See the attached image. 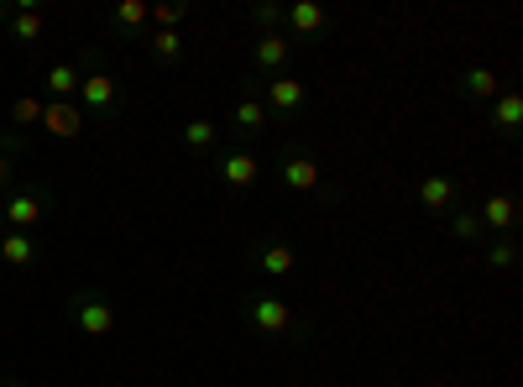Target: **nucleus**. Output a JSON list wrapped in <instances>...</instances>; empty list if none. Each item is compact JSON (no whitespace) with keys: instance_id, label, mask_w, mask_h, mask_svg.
<instances>
[{"instance_id":"obj_25","label":"nucleus","mask_w":523,"mask_h":387,"mask_svg":"<svg viewBox=\"0 0 523 387\" xmlns=\"http://www.w3.org/2000/svg\"><path fill=\"white\" fill-rule=\"evenodd\" d=\"M116 27H121V32L147 27V6H142V0H121V6H116Z\"/></svg>"},{"instance_id":"obj_19","label":"nucleus","mask_w":523,"mask_h":387,"mask_svg":"<svg viewBox=\"0 0 523 387\" xmlns=\"http://www.w3.org/2000/svg\"><path fill=\"white\" fill-rule=\"evenodd\" d=\"M42 84H48V95H53V100H74V95H79V84H84V74H79L74 63H53Z\"/></svg>"},{"instance_id":"obj_1","label":"nucleus","mask_w":523,"mask_h":387,"mask_svg":"<svg viewBox=\"0 0 523 387\" xmlns=\"http://www.w3.org/2000/svg\"><path fill=\"white\" fill-rule=\"evenodd\" d=\"M241 320L257 335H267V340H304L309 335V325L299 320V314H293L283 299H267V293H252V299L241 304Z\"/></svg>"},{"instance_id":"obj_8","label":"nucleus","mask_w":523,"mask_h":387,"mask_svg":"<svg viewBox=\"0 0 523 387\" xmlns=\"http://www.w3.org/2000/svg\"><path fill=\"white\" fill-rule=\"evenodd\" d=\"M252 63H257L262 79L288 74V63H293V42H288V32H262L257 48H252Z\"/></svg>"},{"instance_id":"obj_18","label":"nucleus","mask_w":523,"mask_h":387,"mask_svg":"<svg viewBox=\"0 0 523 387\" xmlns=\"http://www.w3.org/2000/svg\"><path fill=\"white\" fill-rule=\"evenodd\" d=\"M147 53H152L157 68H178V63H184V37H178V32H152Z\"/></svg>"},{"instance_id":"obj_11","label":"nucleus","mask_w":523,"mask_h":387,"mask_svg":"<svg viewBox=\"0 0 523 387\" xmlns=\"http://www.w3.org/2000/svg\"><path fill=\"white\" fill-rule=\"evenodd\" d=\"M330 27V16L320 11V6H293V11H283V32H288V42L299 48V42H309V37H320Z\"/></svg>"},{"instance_id":"obj_23","label":"nucleus","mask_w":523,"mask_h":387,"mask_svg":"<svg viewBox=\"0 0 523 387\" xmlns=\"http://www.w3.org/2000/svg\"><path fill=\"white\" fill-rule=\"evenodd\" d=\"M450 236H456V241H482V220H476V210L450 215Z\"/></svg>"},{"instance_id":"obj_14","label":"nucleus","mask_w":523,"mask_h":387,"mask_svg":"<svg viewBox=\"0 0 523 387\" xmlns=\"http://www.w3.org/2000/svg\"><path fill=\"white\" fill-rule=\"evenodd\" d=\"M492 110V126H497V136H518V126H523V95L518 89H497V100L487 105Z\"/></svg>"},{"instance_id":"obj_3","label":"nucleus","mask_w":523,"mask_h":387,"mask_svg":"<svg viewBox=\"0 0 523 387\" xmlns=\"http://www.w3.org/2000/svg\"><path fill=\"white\" fill-rule=\"evenodd\" d=\"M414 199H419V210H424L429 220H445V215L461 210V184H456L450 173H424L419 189H414Z\"/></svg>"},{"instance_id":"obj_10","label":"nucleus","mask_w":523,"mask_h":387,"mask_svg":"<svg viewBox=\"0 0 523 387\" xmlns=\"http://www.w3.org/2000/svg\"><path fill=\"white\" fill-rule=\"evenodd\" d=\"M79 100H84V110H95V116H116L121 110V84L110 74H89L79 84Z\"/></svg>"},{"instance_id":"obj_27","label":"nucleus","mask_w":523,"mask_h":387,"mask_svg":"<svg viewBox=\"0 0 523 387\" xmlns=\"http://www.w3.org/2000/svg\"><path fill=\"white\" fill-rule=\"evenodd\" d=\"M11 152H16V136H6V142H0V189H6L11 178H16V168H11Z\"/></svg>"},{"instance_id":"obj_28","label":"nucleus","mask_w":523,"mask_h":387,"mask_svg":"<svg viewBox=\"0 0 523 387\" xmlns=\"http://www.w3.org/2000/svg\"><path fill=\"white\" fill-rule=\"evenodd\" d=\"M0 387H27V382H16V377H6V382H0Z\"/></svg>"},{"instance_id":"obj_30","label":"nucleus","mask_w":523,"mask_h":387,"mask_svg":"<svg viewBox=\"0 0 523 387\" xmlns=\"http://www.w3.org/2000/svg\"><path fill=\"white\" fill-rule=\"evenodd\" d=\"M0 236H6V220H0Z\"/></svg>"},{"instance_id":"obj_6","label":"nucleus","mask_w":523,"mask_h":387,"mask_svg":"<svg viewBox=\"0 0 523 387\" xmlns=\"http://www.w3.org/2000/svg\"><path fill=\"white\" fill-rule=\"evenodd\" d=\"M257 100L267 105V116H299V110H304V84L293 79V74L262 79V95Z\"/></svg>"},{"instance_id":"obj_15","label":"nucleus","mask_w":523,"mask_h":387,"mask_svg":"<svg viewBox=\"0 0 523 387\" xmlns=\"http://www.w3.org/2000/svg\"><path fill=\"white\" fill-rule=\"evenodd\" d=\"M42 126L68 142V136H79V131H84V110H79L74 100H48V110H42Z\"/></svg>"},{"instance_id":"obj_2","label":"nucleus","mask_w":523,"mask_h":387,"mask_svg":"<svg viewBox=\"0 0 523 387\" xmlns=\"http://www.w3.org/2000/svg\"><path fill=\"white\" fill-rule=\"evenodd\" d=\"M215 173H220V184H225V189L252 194V189H257V178H262V163H257V152H252V147H225V152H215Z\"/></svg>"},{"instance_id":"obj_4","label":"nucleus","mask_w":523,"mask_h":387,"mask_svg":"<svg viewBox=\"0 0 523 387\" xmlns=\"http://www.w3.org/2000/svg\"><path fill=\"white\" fill-rule=\"evenodd\" d=\"M68 320H74L79 335H110L116 330V304L105 299V293H74V304H68Z\"/></svg>"},{"instance_id":"obj_5","label":"nucleus","mask_w":523,"mask_h":387,"mask_svg":"<svg viewBox=\"0 0 523 387\" xmlns=\"http://www.w3.org/2000/svg\"><path fill=\"white\" fill-rule=\"evenodd\" d=\"M283 189H293V194H314V189H325V163L314 152H304V147H293V152H283Z\"/></svg>"},{"instance_id":"obj_29","label":"nucleus","mask_w":523,"mask_h":387,"mask_svg":"<svg viewBox=\"0 0 523 387\" xmlns=\"http://www.w3.org/2000/svg\"><path fill=\"white\" fill-rule=\"evenodd\" d=\"M0 27H6V6H0Z\"/></svg>"},{"instance_id":"obj_13","label":"nucleus","mask_w":523,"mask_h":387,"mask_svg":"<svg viewBox=\"0 0 523 387\" xmlns=\"http://www.w3.org/2000/svg\"><path fill=\"white\" fill-rule=\"evenodd\" d=\"M476 220H482V231L513 236V225H518V199H513V194H492L482 210H476Z\"/></svg>"},{"instance_id":"obj_12","label":"nucleus","mask_w":523,"mask_h":387,"mask_svg":"<svg viewBox=\"0 0 523 387\" xmlns=\"http://www.w3.org/2000/svg\"><path fill=\"white\" fill-rule=\"evenodd\" d=\"M456 89H461V95H466L471 105H492V100H497V89H503V79H497L487 63H471L466 74L456 79Z\"/></svg>"},{"instance_id":"obj_9","label":"nucleus","mask_w":523,"mask_h":387,"mask_svg":"<svg viewBox=\"0 0 523 387\" xmlns=\"http://www.w3.org/2000/svg\"><path fill=\"white\" fill-rule=\"evenodd\" d=\"M262 131H267V105L257 95H241L231 105V136H236V147H252Z\"/></svg>"},{"instance_id":"obj_20","label":"nucleus","mask_w":523,"mask_h":387,"mask_svg":"<svg viewBox=\"0 0 523 387\" xmlns=\"http://www.w3.org/2000/svg\"><path fill=\"white\" fill-rule=\"evenodd\" d=\"M215 136H220V126L199 116V121H189V126H184V147H189L194 157H210V152H215Z\"/></svg>"},{"instance_id":"obj_22","label":"nucleus","mask_w":523,"mask_h":387,"mask_svg":"<svg viewBox=\"0 0 523 387\" xmlns=\"http://www.w3.org/2000/svg\"><path fill=\"white\" fill-rule=\"evenodd\" d=\"M513 267H518V241L513 236L487 241V272H513Z\"/></svg>"},{"instance_id":"obj_16","label":"nucleus","mask_w":523,"mask_h":387,"mask_svg":"<svg viewBox=\"0 0 523 387\" xmlns=\"http://www.w3.org/2000/svg\"><path fill=\"white\" fill-rule=\"evenodd\" d=\"M293 262H299V257H293V246H288V241H272V236L257 241V267L267 272V278H288Z\"/></svg>"},{"instance_id":"obj_26","label":"nucleus","mask_w":523,"mask_h":387,"mask_svg":"<svg viewBox=\"0 0 523 387\" xmlns=\"http://www.w3.org/2000/svg\"><path fill=\"white\" fill-rule=\"evenodd\" d=\"M42 110H48V100H32V95H27V100L11 105V121H16V126H42Z\"/></svg>"},{"instance_id":"obj_7","label":"nucleus","mask_w":523,"mask_h":387,"mask_svg":"<svg viewBox=\"0 0 523 387\" xmlns=\"http://www.w3.org/2000/svg\"><path fill=\"white\" fill-rule=\"evenodd\" d=\"M48 210V194L42 189H16L6 204H0V220H6V231H32Z\"/></svg>"},{"instance_id":"obj_21","label":"nucleus","mask_w":523,"mask_h":387,"mask_svg":"<svg viewBox=\"0 0 523 387\" xmlns=\"http://www.w3.org/2000/svg\"><path fill=\"white\" fill-rule=\"evenodd\" d=\"M11 37H16V42H37V37H42V11L32 6V0H21V6H16V16H11Z\"/></svg>"},{"instance_id":"obj_17","label":"nucleus","mask_w":523,"mask_h":387,"mask_svg":"<svg viewBox=\"0 0 523 387\" xmlns=\"http://www.w3.org/2000/svg\"><path fill=\"white\" fill-rule=\"evenodd\" d=\"M0 262H6V267H32L37 262L32 231H6V236H0Z\"/></svg>"},{"instance_id":"obj_24","label":"nucleus","mask_w":523,"mask_h":387,"mask_svg":"<svg viewBox=\"0 0 523 387\" xmlns=\"http://www.w3.org/2000/svg\"><path fill=\"white\" fill-rule=\"evenodd\" d=\"M252 21H257L262 32H283V6H278V0H257V6H252Z\"/></svg>"}]
</instances>
